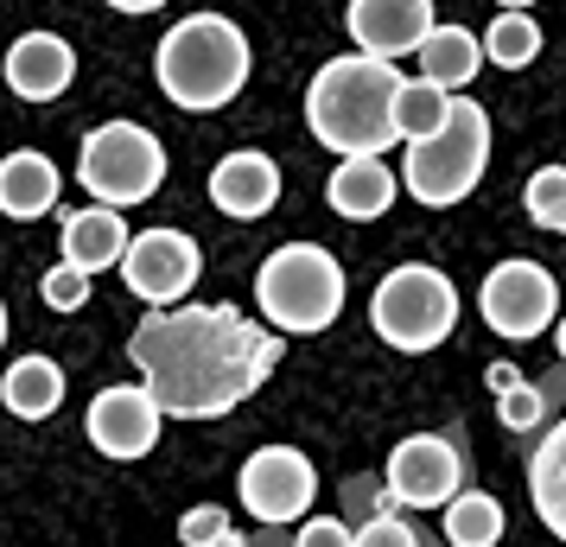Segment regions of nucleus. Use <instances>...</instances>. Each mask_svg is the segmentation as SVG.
I'll return each instance as SVG.
<instances>
[{
  "instance_id": "obj_24",
  "label": "nucleus",
  "mask_w": 566,
  "mask_h": 547,
  "mask_svg": "<svg viewBox=\"0 0 566 547\" xmlns=\"http://www.w3.org/2000/svg\"><path fill=\"white\" fill-rule=\"evenodd\" d=\"M541 57V27L535 13H496L484 27V64L496 71H522V64H535Z\"/></svg>"
},
{
  "instance_id": "obj_8",
  "label": "nucleus",
  "mask_w": 566,
  "mask_h": 547,
  "mask_svg": "<svg viewBox=\"0 0 566 547\" xmlns=\"http://www.w3.org/2000/svg\"><path fill=\"white\" fill-rule=\"evenodd\" d=\"M478 313H484V325L496 332V338L528 344V338H541V332L560 318V287H554V274H547L541 261L510 255V261H496V267L484 274V287H478Z\"/></svg>"
},
{
  "instance_id": "obj_22",
  "label": "nucleus",
  "mask_w": 566,
  "mask_h": 547,
  "mask_svg": "<svg viewBox=\"0 0 566 547\" xmlns=\"http://www.w3.org/2000/svg\"><path fill=\"white\" fill-rule=\"evenodd\" d=\"M446 547H496L503 541V528H510V516H503V503L484 491H459L452 503H446Z\"/></svg>"
},
{
  "instance_id": "obj_11",
  "label": "nucleus",
  "mask_w": 566,
  "mask_h": 547,
  "mask_svg": "<svg viewBox=\"0 0 566 547\" xmlns=\"http://www.w3.org/2000/svg\"><path fill=\"white\" fill-rule=\"evenodd\" d=\"M464 491V459L439 433H408L382 465V496L401 509H446Z\"/></svg>"
},
{
  "instance_id": "obj_17",
  "label": "nucleus",
  "mask_w": 566,
  "mask_h": 547,
  "mask_svg": "<svg viewBox=\"0 0 566 547\" xmlns=\"http://www.w3.org/2000/svg\"><path fill=\"white\" fill-rule=\"evenodd\" d=\"M57 242H64V261H71V267H83V274L96 281V274H108V267H122L134 230L122 223V210L83 204V210H71V217L57 223Z\"/></svg>"
},
{
  "instance_id": "obj_15",
  "label": "nucleus",
  "mask_w": 566,
  "mask_h": 547,
  "mask_svg": "<svg viewBox=\"0 0 566 547\" xmlns=\"http://www.w3.org/2000/svg\"><path fill=\"white\" fill-rule=\"evenodd\" d=\"M210 204L223 210V217H235V223L268 217V210L281 204V166H274L268 154H255V147L223 154L217 166H210Z\"/></svg>"
},
{
  "instance_id": "obj_26",
  "label": "nucleus",
  "mask_w": 566,
  "mask_h": 547,
  "mask_svg": "<svg viewBox=\"0 0 566 547\" xmlns=\"http://www.w3.org/2000/svg\"><path fill=\"white\" fill-rule=\"evenodd\" d=\"M541 414H547V401H541V389H535V382H522V376H515L510 389L496 395V420H503L510 433H528V427H541Z\"/></svg>"
},
{
  "instance_id": "obj_16",
  "label": "nucleus",
  "mask_w": 566,
  "mask_h": 547,
  "mask_svg": "<svg viewBox=\"0 0 566 547\" xmlns=\"http://www.w3.org/2000/svg\"><path fill=\"white\" fill-rule=\"evenodd\" d=\"M395 198H401V172H395L382 154L337 159L332 179H325V204H332L344 223H376Z\"/></svg>"
},
{
  "instance_id": "obj_2",
  "label": "nucleus",
  "mask_w": 566,
  "mask_h": 547,
  "mask_svg": "<svg viewBox=\"0 0 566 547\" xmlns=\"http://www.w3.org/2000/svg\"><path fill=\"white\" fill-rule=\"evenodd\" d=\"M395 90L401 71L382 57L344 52L332 64H318V77L306 83V128L318 147H332L337 159L350 154H388L395 134Z\"/></svg>"
},
{
  "instance_id": "obj_32",
  "label": "nucleus",
  "mask_w": 566,
  "mask_h": 547,
  "mask_svg": "<svg viewBox=\"0 0 566 547\" xmlns=\"http://www.w3.org/2000/svg\"><path fill=\"white\" fill-rule=\"evenodd\" d=\"M103 7H115V13H140V20H147V13L166 7V0H103Z\"/></svg>"
},
{
  "instance_id": "obj_1",
  "label": "nucleus",
  "mask_w": 566,
  "mask_h": 547,
  "mask_svg": "<svg viewBox=\"0 0 566 547\" xmlns=\"http://www.w3.org/2000/svg\"><path fill=\"white\" fill-rule=\"evenodd\" d=\"M286 338L230 299H185L147 313L128 338V364L166 420H223L281 369Z\"/></svg>"
},
{
  "instance_id": "obj_5",
  "label": "nucleus",
  "mask_w": 566,
  "mask_h": 547,
  "mask_svg": "<svg viewBox=\"0 0 566 547\" xmlns=\"http://www.w3.org/2000/svg\"><path fill=\"white\" fill-rule=\"evenodd\" d=\"M490 166V108L478 96H452L446 122L427 140H408L401 154V191L427 210L464 204Z\"/></svg>"
},
{
  "instance_id": "obj_36",
  "label": "nucleus",
  "mask_w": 566,
  "mask_h": 547,
  "mask_svg": "<svg viewBox=\"0 0 566 547\" xmlns=\"http://www.w3.org/2000/svg\"><path fill=\"white\" fill-rule=\"evenodd\" d=\"M0 344H7V299H0Z\"/></svg>"
},
{
  "instance_id": "obj_18",
  "label": "nucleus",
  "mask_w": 566,
  "mask_h": 547,
  "mask_svg": "<svg viewBox=\"0 0 566 547\" xmlns=\"http://www.w3.org/2000/svg\"><path fill=\"white\" fill-rule=\"evenodd\" d=\"M57 166L39 147H13V154L0 159V217H13V223H32V217H45L57 204Z\"/></svg>"
},
{
  "instance_id": "obj_19",
  "label": "nucleus",
  "mask_w": 566,
  "mask_h": 547,
  "mask_svg": "<svg viewBox=\"0 0 566 547\" xmlns=\"http://www.w3.org/2000/svg\"><path fill=\"white\" fill-rule=\"evenodd\" d=\"M528 503H535L541 528L566 541V420H554L528 452Z\"/></svg>"
},
{
  "instance_id": "obj_34",
  "label": "nucleus",
  "mask_w": 566,
  "mask_h": 547,
  "mask_svg": "<svg viewBox=\"0 0 566 547\" xmlns=\"http://www.w3.org/2000/svg\"><path fill=\"white\" fill-rule=\"evenodd\" d=\"M554 350H560V364H566V313L554 318Z\"/></svg>"
},
{
  "instance_id": "obj_35",
  "label": "nucleus",
  "mask_w": 566,
  "mask_h": 547,
  "mask_svg": "<svg viewBox=\"0 0 566 547\" xmlns=\"http://www.w3.org/2000/svg\"><path fill=\"white\" fill-rule=\"evenodd\" d=\"M535 0H496V13H528Z\"/></svg>"
},
{
  "instance_id": "obj_23",
  "label": "nucleus",
  "mask_w": 566,
  "mask_h": 547,
  "mask_svg": "<svg viewBox=\"0 0 566 547\" xmlns=\"http://www.w3.org/2000/svg\"><path fill=\"white\" fill-rule=\"evenodd\" d=\"M446 108H452V90H439L427 77H401V90H395V134L401 140H427L446 122Z\"/></svg>"
},
{
  "instance_id": "obj_6",
  "label": "nucleus",
  "mask_w": 566,
  "mask_h": 547,
  "mask_svg": "<svg viewBox=\"0 0 566 547\" xmlns=\"http://www.w3.org/2000/svg\"><path fill=\"white\" fill-rule=\"evenodd\" d=\"M369 325H376V338H382L388 350H401V357L439 350V344L452 338V325H459V287H452V274H439L427 261L388 267L382 287L369 293Z\"/></svg>"
},
{
  "instance_id": "obj_12",
  "label": "nucleus",
  "mask_w": 566,
  "mask_h": 547,
  "mask_svg": "<svg viewBox=\"0 0 566 547\" xmlns=\"http://www.w3.org/2000/svg\"><path fill=\"white\" fill-rule=\"evenodd\" d=\"M159 427H166V408H159L154 395L140 389V382H115L90 401V414H83V433L90 445L115 459V465H134V459H147L159 445Z\"/></svg>"
},
{
  "instance_id": "obj_13",
  "label": "nucleus",
  "mask_w": 566,
  "mask_h": 547,
  "mask_svg": "<svg viewBox=\"0 0 566 547\" xmlns=\"http://www.w3.org/2000/svg\"><path fill=\"white\" fill-rule=\"evenodd\" d=\"M439 27L433 0H350L344 7V32L363 57H382V64H401L427 45V32Z\"/></svg>"
},
{
  "instance_id": "obj_28",
  "label": "nucleus",
  "mask_w": 566,
  "mask_h": 547,
  "mask_svg": "<svg viewBox=\"0 0 566 547\" xmlns=\"http://www.w3.org/2000/svg\"><path fill=\"white\" fill-rule=\"evenodd\" d=\"M223 528H230V509L198 503V509H185V516H179V541H185V547H205V541H217Z\"/></svg>"
},
{
  "instance_id": "obj_30",
  "label": "nucleus",
  "mask_w": 566,
  "mask_h": 547,
  "mask_svg": "<svg viewBox=\"0 0 566 547\" xmlns=\"http://www.w3.org/2000/svg\"><path fill=\"white\" fill-rule=\"evenodd\" d=\"M357 535H350V522H337V516H306L300 522V541L293 547H350Z\"/></svg>"
},
{
  "instance_id": "obj_33",
  "label": "nucleus",
  "mask_w": 566,
  "mask_h": 547,
  "mask_svg": "<svg viewBox=\"0 0 566 547\" xmlns=\"http://www.w3.org/2000/svg\"><path fill=\"white\" fill-rule=\"evenodd\" d=\"M205 547H249V535H242V528H223V535H217V541H205Z\"/></svg>"
},
{
  "instance_id": "obj_31",
  "label": "nucleus",
  "mask_w": 566,
  "mask_h": 547,
  "mask_svg": "<svg viewBox=\"0 0 566 547\" xmlns=\"http://www.w3.org/2000/svg\"><path fill=\"white\" fill-rule=\"evenodd\" d=\"M515 376H522V369H510V364H490V369H484L490 395H503V389H510V382H515Z\"/></svg>"
},
{
  "instance_id": "obj_29",
  "label": "nucleus",
  "mask_w": 566,
  "mask_h": 547,
  "mask_svg": "<svg viewBox=\"0 0 566 547\" xmlns=\"http://www.w3.org/2000/svg\"><path fill=\"white\" fill-rule=\"evenodd\" d=\"M350 547H420V541H413V528H408L401 516L376 509V516H369V522L357 528V541H350Z\"/></svg>"
},
{
  "instance_id": "obj_20",
  "label": "nucleus",
  "mask_w": 566,
  "mask_h": 547,
  "mask_svg": "<svg viewBox=\"0 0 566 547\" xmlns=\"http://www.w3.org/2000/svg\"><path fill=\"white\" fill-rule=\"evenodd\" d=\"M420 77L439 83V90H452V96H464V83L484 71V39L478 32L452 27V20H439L433 32H427V45H420Z\"/></svg>"
},
{
  "instance_id": "obj_27",
  "label": "nucleus",
  "mask_w": 566,
  "mask_h": 547,
  "mask_svg": "<svg viewBox=\"0 0 566 547\" xmlns=\"http://www.w3.org/2000/svg\"><path fill=\"white\" fill-rule=\"evenodd\" d=\"M39 293H45V306H52V313H83V306H90V274L71 267V261H57L52 274L39 281Z\"/></svg>"
},
{
  "instance_id": "obj_3",
  "label": "nucleus",
  "mask_w": 566,
  "mask_h": 547,
  "mask_svg": "<svg viewBox=\"0 0 566 547\" xmlns=\"http://www.w3.org/2000/svg\"><path fill=\"white\" fill-rule=\"evenodd\" d=\"M255 52H249V32L223 20V13H191L179 27H166L154 52V77L166 90V103L191 108V115H217L249 90Z\"/></svg>"
},
{
  "instance_id": "obj_7",
  "label": "nucleus",
  "mask_w": 566,
  "mask_h": 547,
  "mask_svg": "<svg viewBox=\"0 0 566 547\" xmlns=\"http://www.w3.org/2000/svg\"><path fill=\"white\" fill-rule=\"evenodd\" d=\"M77 179L108 210L147 204L159 185H166V147L140 122H96L77 147Z\"/></svg>"
},
{
  "instance_id": "obj_25",
  "label": "nucleus",
  "mask_w": 566,
  "mask_h": 547,
  "mask_svg": "<svg viewBox=\"0 0 566 547\" xmlns=\"http://www.w3.org/2000/svg\"><path fill=\"white\" fill-rule=\"evenodd\" d=\"M522 210L535 230H566V166H535L528 185H522Z\"/></svg>"
},
{
  "instance_id": "obj_4",
  "label": "nucleus",
  "mask_w": 566,
  "mask_h": 547,
  "mask_svg": "<svg viewBox=\"0 0 566 547\" xmlns=\"http://www.w3.org/2000/svg\"><path fill=\"white\" fill-rule=\"evenodd\" d=\"M255 313L281 338H318L344 313V261L325 242H281L255 267Z\"/></svg>"
},
{
  "instance_id": "obj_14",
  "label": "nucleus",
  "mask_w": 566,
  "mask_h": 547,
  "mask_svg": "<svg viewBox=\"0 0 566 547\" xmlns=\"http://www.w3.org/2000/svg\"><path fill=\"white\" fill-rule=\"evenodd\" d=\"M0 77H7V90H13L20 103H57V96L77 83V52H71V39H57V32H20V39L7 45Z\"/></svg>"
},
{
  "instance_id": "obj_9",
  "label": "nucleus",
  "mask_w": 566,
  "mask_h": 547,
  "mask_svg": "<svg viewBox=\"0 0 566 547\" xmlns=\"http://www.w3.org/2000/svg\"><path fill=\"white\" fill-rule=\"evenodd\" d=\"M235 496H242V509H249L255 522L286 528V522L312 516L318 471H312V459L300 452V445H261V452H249L242 471H235Z\"/></svg>"
},
{
  "instance_id": "obj_21",
  "label": "nucleus",
  "mask_w": 566,
  "mask_h": 547,
  "mask_svg": "<svg viewBox=\"0 0 566 547\" xmlns=\"http://www.w3.org/2000/svg\"><path fill=\"white\" fill-rule=\"evenodd\" d=\"M0 408L13 420H52L64 408V369L52 357H20L0 376Z\"/></svg>"
},
{
  "instance_id": "obj_10",
  "label": "nucleus",
  "mask_w": 566,
  "mask_h": 547,
  "mask_svg": "<svg viewBox=\"0 0 566 547\" xmlns=\"http://www.w3.org/2000/svg\"><path fill=\"white\" fill-rule=\"evenodd\" d=\"M198 274H205V249L185 230H140L122 255V281H128L134 299H147V313L185 306Z\"/></svg>"
}]
</instances>
